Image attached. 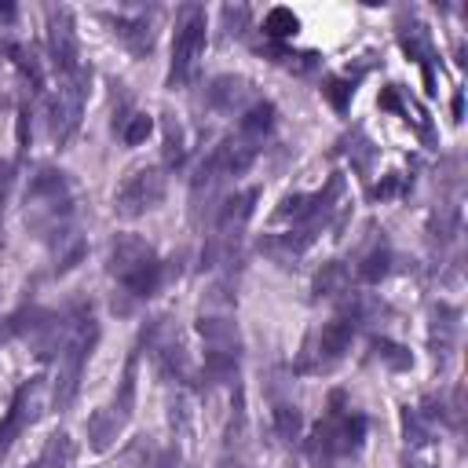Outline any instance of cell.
<instances>
[{
	"label": "cell",
	"instance_id": "1",
	"mask_svg": "<svg viewBox=\"0 0 468 468\" xmlns=\"http://www.w3.org/2000/svg\"><path fill=\"white\" fill-rule=\"evenodd\" d=\"M106 267L110 274L121 282V289L135 300H146L154 296V289L161 285V260L157 252L135 238V234H117L110 241V256H106Z\"/></svg>",
	"mask_w": 468,
	"mask_h": 468
},
{
	"label": "cell",
	"instance_id": "21",
	"mask_svg": "<svg viewBox=\"0 0 468 468\" xmlns=\"http://www.w3.org/2000/svg\"><path fill=\"white\" fill-rule=\"evenodd\" d=\"M274 428H278V435L285 439V442H292L296 435H300V428H303V420H300V410L296 406H274Z\"/></svg>",
	"mask_w": 468,
	"mask_h": 468
},
{
	"label": "cell",
	"instance_id": "23",
	"mask_svg": "<svg viewBox=\"0 0 468 468\" xmlns=\"http://www.w3.org/2000/svg\"><path fill=\"white\" fill-rule=\"evenodd\" d=\"M165 161L168 165H179L183 161V139H179V128L168 124V135H165Z\"/></svg>",
	"mask_w": 468,
	"mask_h": 468
},
{
	"label": "cell",
	"instance_id": "11",
	"mask_svg": "<svg viewBox=\"0 0 468 468\" xmlns=\"http://www.w3.org/2000/svg\"><path fill=\"white\" fill-rule=\"evenodd\" d=\"M113 22V33L128 44L132 55H146L154 48V29L146 26V18H110Z\"/></svg>",
	"mask_w": 468,
	"mask_h": 468
},
{
	"label": "cell",
	"instance_id": "8",
	"mask_svg": "<svg viewBox=\"0 0 468 468\" xmlns=\"http://www.w3.org/2000/svg\"><path fill=\"white\" fill-rule=\"evenodd\" d=\"M37 399H40V377H33V380H26L18 391H15V399H11V406H7V413H4V420H0V457L11 450V442L37 420Z\"/></svg>",
	"mask_w": 468,
	"mask_h": 468
},
{
	"label": "cell",
	"instance_id": "6",
	"mask_svg": "<svg viewBox=\"0 0 468 468\" xmlns=\"http://www.w3.org/2000/svg\"><path fill=\"white\" fill-rule=\"evenodd\" d=\"M161 197H165V176H161V168L143 165V168H132V172L124 176V183L117 186V194H113V212H117L121 219H139L143 212L157 208Z\"/></svg>",
	"mask_w": 468,
	"mask_h": 468
},
{
	"label": "cell",
	"instance_id": "5",
	"mask_svg": "<svg viewBox=\"0 0 468 468\" xmlns=\"http://www.w3.org/2000/svg\"><path fill=\"white\" fill-rule=\"evenodd\" d=\"M88 69L77 66L73 73H58V91L48 99V113H51V139L58 146H66L73 139V132L80 128V110H84V91H88Z\"/></svg>",
	"mask_w": 468,
	"mask_h": 468
},
{
	"label": "cell",
	"instance_id": "24",
	"mask_svg": "<svg viewBox=\"0 0 468 468\" xmlns=\"http://www.w3.org/2000/svg\"><path fill=\"white\" fill-rule=\"evenodd\" d=\"M11 186V161H0V216H4V197Z\"/></svg>",
	"mask_w": 468,
	"mask_h": 468
},
{
	"label": "cell",
	"instance_id": "3",
	"mask_svg": "<svg viewBox=\"0 0 468 468\" xmlns=\"http://www.w3.org/2000/svg\"><path fill=\"white\" fill-rule=\"evenodd\" d=\"M208 22H205V7L186 4L176 18V37H172V66H168V88H183L194 73L197 62L205 55V40H208Z\"/></svg>",
	"mask_w": 468,
	"mask_h": 468
},
{
	"label": "cell",
	"instance_id": "22",
	"mask_svg": "<svg viewBox=\"0 0 468 468\" xmlns=\"http://www.w3.org/2000/svg\"><path fill=\"white\" fill-rule=\"evenodd\" d=\"M322 91H325V99H329L336 110H347V102H351V95H355V84H351V80H340V77H333V80H329Z\"/></svg>",
	"mask_w": 468,
	"mask_h": 468
},
{
	"label": "cell",
	"instance_id": "16",
	"mask_svg": "<svg viewBox=\"0 0 468 468\" xmlns=\"http://www.w3.org/2000/svg\"><path fill=\"white\" fill-rule=\"evenodd\" d=\"M388 263H391V252H388L384 241H377V245L358 260V278H362V282H380V278L388 274Z\"/></svg>",
	"mask_w": 468,
	"mask_h": 468
},
{
	"label": "cell",
	"instance_id": "4",
	"mask_svg": "<svg viewBox=\"0 0 468 468\" xmlns=\"http://www.w3.org/2000/svg\"><path fill=\"white\" fill-rule=\"evenodd\" d=\"M340 402H344V395L333 391V410H329V417L314 428V442H311V453H314V457H318V453H325V457L355 453V450L362 446V439H366V417L340 410Z\"/></svg>",
	"mask_w": 468,
	"mask_h": 468
},
{
	"label": "cell",
	"instance_id": "18",
	"mask_svg": "<svg viewBox=\"0 0 468 468\" xmlns=\"http://www.w3.org/2000/svg\"><path fill=\"white\" fill-rule=\"evenodd\" d=\"M7 51H11L15 66H18V69L29 77V84H33L37 91H44V69H40V58H37V51H33V48H22V44H11Z\"/></svg>",
	"mask_w": 468,
	"mask_h": 468
},
{
	"label": "cell",
	"instance_id": "25",
	"mask_svg": "<svg viewBox=\"0 0 468 468\" xmlns=\"http://www.w3.org/2000/svg\"><path fill=\"white\" fill-rule=\"evenodd\" d=\"M380 106H384V110H399V95H395V88H384V91H380Z\"/></svg>",
	"mask_w": 468,
	"mask_h": 468
},
{
	"label": "cell",
	"instance_id": "9",
	"mask_svg": "<svg viewBox=\"0 0 468 468\" xmlns=\"http://www.w3.org/2000/svg\"><path fill=\"white\" fill-rule=\"evenodd\" d=\"M48 48H51V62L58 66V73H73L77 62V33H73V15L66 7H51L48 11Z\"/></svg>",
	"mask_w": 468,
	"mask_h": 468
},
{
	"label": "cell",
	"instance_id": "19",
	"mask_svg": "<svg viewBox=\"0 0 468 468\" xmlns=\"http://www.w3.org/2000/svg\"><path fill=\"white\" fill-rule=\"evenodd\" d=\"M373 355L384 362V366H391V369H410L413 366V358H410V351L402 347V344H395V340H373Z\"/></svg>",
	"mask_w": 468,
	"mask_h": 468
},
{
	"label": "cell",
	"instance_id": "2",
	"mask_svg": "<svg viewBox=\"0 0 468 468\" xmlns=\"http://www.w3.org/2000/svg\"><path fill=\"white\" fill-rule=\"evenodd\" d=\"M99 340V322L91 318V311H80L69 325V336L62 340L58 347V377H55V406L66 410L80 388V373H84V362L91 355Z\"/></svg>",
	"mask_w": 468,
	"mask_h": 468
},
{
	"label": "cell",
	"instance_id": "17",
	"mask_svg": "<svg viewBox=\"0 0 468 468\" xmlns=\"http://www.w3.org/2000/svg\"><path fill=\"white\" fill-rule=\"evenodd\" d=\"M347 289V267L344 263H325L318 274H314V292L318 296H336V292H344Z\"/></svg>",
	"mask_w": 468,
	"mask_h": 468
},
{
	"label": "cell",
	"instance_id": "20",
	"mask_svg": "<svg viewBox=\"0 0 468 468\" xmlns=\"http://www.w3.org/2000/svg\"><path fill=\"white\" fill-rule=\"evenodd\" d=\"M69 464V439L66 435H51V442L44 446L40 461L33 468H66Z\"/></svg>",
	"mask_w": 468,
	"mask_h": 468
},
{
	"label": "cell",
	"instance_id": "12",
	"mask_svg": "<svg viewBox=\"0 0 468 468\" xmlns=\"http://www.w3.org/2000/svg\"><path fill=\"white\" fill-rule=\"evenodd\" d=\"M271 128H274V106L271 102H252L238 121V135H245L249 143H260Z\"/></svg>",
	"mask_w": 468,
	"mask_h": 468
},
{
	"label": "cell",
	"instance_id": "7",
	"mask_svg": "<svg viewBox=\"0 0 468 468\" xmlns=\"http://www.w3.org/2000/svg\"><path fill=\"white\" fill-rule=\"evenodd\" d=\"M256 190H238L230 194L219 212H216V234H212V245H208V260H216L219 252H230L245 230V223L252 219V208H256Z\"/></svg>",
	"mask_w": 468,
	"mask_h": 468
},
{
	"label": "cell",
	"instance_id": "15",
	"mask_svg": "<svg viewBox=\"0 0 468 468\" xmlns=\"http://www.w3.org/2000/svg\"><path fill=\"white\" fill-rule=\"evenodd\" d=\"M300 29V18L289 11V7H271L267 15H263V33L271 37V40H285V37H292Z\"/></svg>",
	"mask_w": 468,
	"mask_h": 468
},
{
	"label": "cell",
	"instance_id": "14",
	"mask_svg": "<svg viewBox=\"0 0 468 468\" xmlns=\"http://www.w3.org/2000/svg\"><path fill=\"white\" fill-rule=\"evenodd\" d=\"M241 95H245V80H238V77H216L208 88V102L216 110H234V102Z\"/></svg>",
	"mask_w": 468,
	"mask_h": 468
},
{
	"label": "cell",
	"instance_id": "26",
	"mask_svg": "<svg viewBox=\"0 0 468 468\" xmlns=\"http://www.w3.org/2000/svg\"><path fill=\"white\" fill-rule=\"evenodd\" d=\"M15 18V4H0V22H11Z\"/></svg>",
	"mask_w": 468,
	"mask_h": 468
},
{
	"label": "cell",
	"instance_id": "10",
	"mask_svg": "<svg viewBox=\"0 0 468 468\" xmlns=\"http://www.w3.org/2000/svg\"><path fill=\"white\" fill-rule=\"evenodd\" d=\"M351 340H355V318H344V314L340 318H329L322 325V333H318V358H322V366L344 358V351L351 347Z\"/></svg>",
	"mask_w": 468,
	"mask_h": 468
},
{
	"label": "cell",
	"instance_id": "13",
	"mask_svg": "<svg viewBox=\"0 0 468 468\" xmlns=\"http://www.w3.org/2000/svg\"><path fill=\"white\" fill-rule=\"evenodd\" d=\"M113 132L121 135V143L124 146H143L146 139H150V132H154V117L150 113H124L121 121H113Z\"/></svg>",
	"mask_w": 468,
	"mask_h": 468
}]
</instances>
